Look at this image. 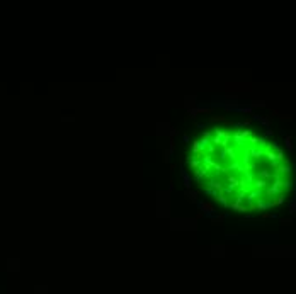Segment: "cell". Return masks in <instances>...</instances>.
<instances>
[{
    "mask_svg": "<svg viewBox=\"0 0 296 294\" xmlns=\"http://www.w3.org/2000/svg\"><path fill=\"white\" fill-rule=\"evenodd\" d=\"M286 146H288V150H289V151L293 150V143H291V138H289V136L286 138Z\"/></svg>",
    "mask_w": 296,
    "mask_h": 294,
    "instance_id": "1",
    "label": "cell"
}]
</instances>
